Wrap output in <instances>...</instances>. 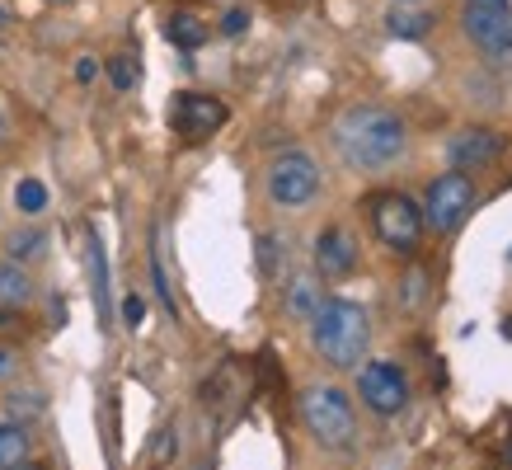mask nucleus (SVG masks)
<instances>
[{
  "label": "nucleus",
  "mask_w": 512,
  "mask_h": 470,
  "mask_svg": "<svg viewBox=\"0 0 512 470\" xmlns=\"http://www.w3.org/2000/svg\"><path fill=\"white\" fill-rule=\"evenodd\" d=\"M329 141L348 170H390L409 151V127L381 104H348L329 127Z\"/></svg>",
  "instance_id": "nucleus-1"
},
{
  "label": "nucleus",
  "mask_w": 512,
  "mask_h": 470,
  "mask_svg": "<svg viewBox=\"0 0 512 470\" xmlns=\"http://www.w3.org/2000/svg\"><path fill=\"white\" fill-rule=\"evenodd\" d=\"M311 344L329 367L353 372L357 362H367V348H372V320H367V311H362L357 301L325 297L311 315Z\"/></svg>",
  "instance_id": "nucleus-2"
},
{
  "label": "nucleus",
  "mask_w": 512,
  "mask_h": 470,
  "mask_svg": "<svg viewBox=\"0 0 512 470\" xmlns=\"http://www.w3.org/2000/svg\"><path fill=\"white\" fill-rule=\"evenodd\" d=\"M301 419L325 452H353L357 447V409L339 386H306L301 391Z\"/></svg>",
  "instance_id": "nucleus-3"
},
{
  "label": "nucleus",
  "mask_w": 512,
  "mask_h": 470,
  "mask_svg": "<svg viewBox=\"0 0 512 470\" xmlns=\"http://www.w3.org/2000/svg\"><path fill=\"white\" fill-rule=\"evenodd\" d=\"M461 29L489 62L512 57V5L508 0H466L461 5Z\"/></svg>",
  "instance_id": "nucleus-4"
},
{
  "label": "nucleus",
  "mask_w": 512,
  "mask_h": 470,
  "mask_svg": "<svg viewBox=\"0 0 512 470\" xmlns=\"http://www.w3.org/2000/svg\"><path fill=\"white\" fill-rule=\"evenodd\" d=\"M470 207H475V179L461 170H447L423 193V226H433V231H442V235L461 231L470 217Z\"/></svg>",
  "instance_id": "nucleus-5"
},
{
  "label": "nucleus",
  "mask_w": 512,
  "mask_h": 470,
  "mask_svg": "<svg viewBox=\"0 0 512 470\" xmlns=\"http://www.w3.org/2000/svg\"><path fill=\"white\" fill-rule=\"evenodd\" d=\"M372 231L381 235V245L395 254L419 250L423 240V207L409 193H381L372 203Z\"/></svg>",
  "instance_id": "nucleus-6"
},
{
  "label": "nucleus",
  "mask_w": 512,
  "mask_h": 470,
  "mask_svg": "<svg viewBox=\"0 0 512 470\" xmlns=\"http://www.w3.org/2000/svg\"><path fill=\"white\" fill-rule=\"evenodd\" d=\"M268 198L278 207H306L320 198V165L306 151H282L268 165Z\"/></svg>",
  "instance_id": "nucleus-7"
},
{
  "label": "nucleus",
  "mask_w": 512,
  "mask_h": 470,
  "mask_svg": "<svg viewBox=\"0 0 512 470\" xmlns=\"http://www.w3.org/2000/svg\"><path fill=\"white\" fill-rule=\"evenodd\" d=\"M357 395H362V405L372 409V414L390 419V414H400L409 405V376H404V367L381 362V358L357 362Z\"/></svg>",
  "instance_id": "nucleus-8"
},
{
  "label": "nucleus",
  "mask_w": 512,
  "mask_h": 470,
  "mask_svg": "<svg viewBox=\"0 0 512 470\" xmlns=\"http://www.w3.org/2000/svg\"><path fill=\"white\" fill-rule=\"evenodd\" d=\"M221 123H226V104H221V99H212V94H188V90L174 94L170 127L179 137L202 141V137H212V132H221Z\"/></svg>",
  "instance_id": "nucleus-9"
},
{
  "label": "nucleus",
  "mask_w": 512,
  "mask_h": 470,
  "mask_svg": "<svg viewBox=\"0 0 512 470\" xmlns=\"http://www.w3.org/2000/svg\"><path fill=\"white\" fill-rule=\"evenodd\" d=\"M357 235L348 231V226H325V231L315 235V273L329 282H343L353 278L357 268Z\"/></svg>",
  "instance_id": "nucleus-10"
},
{
  "label": "nucleus",
  "mask_w": 512,
  "mask_h": 470,
  "mask_svg": "<svg viewBox=\"0 0 512 470\" xmlns=\"http://www.w3.org/2000/svg\"><path fill=\"white\" fill-rule=\"evenodd\" d=\"M498 156H503V137L489 132V127H461V132L447 141L451 170H461V174L484 170V165H494Z\"/></svg>",
  "instance_id": "nucleus-11"
},
{
  "label": "nucleus",
  "mask_w": 512,
  "mask_h": 470,
  "mask_svg": "<svg viewBox=\"0 0 512 470\" xmlns=\"http://www.w3.org/2000/svg\"><path fill=\"white\" fill-rule=\"evenodd\" d=\"M33 278H29V268L15 264V259H0V311H24L33 301Z\"/></svg>",
  "instance_id": "nucleus-12"
},
{
  "label": "nucleus",
  "mask_w": 512,
  "mask_h": 470,
  "mask_svg": "<svg viewBox=\"0 0 512 470\" xmlns=\"http://www.w3.org/2000/svg\"><path fill=\"white\" fill-rule=\"evenodd\" d=\"M33 452V438H29V428L24 423H0V470H10V466H24Z\"/></svg>",
  "instance_id": "nucleus-13"
},
{
  "label": "nucleus",
  "mask_w": 512,
  "mask_h": 470,
  "mask_svg": "<svg viewBox=\"0 0 512 470\" xmlns=\"http://www.w3.org/2000/svg\"><path fill=\"white\" fill-rule=\"evenodd\" d=\"M5 254H10L15 264H33V259H43L47 254V231H38V226H19V231L5 235Z\"/></svg>",
  "instance_id": "nucleus-14"
},
{
  "label": "nucleus",
  "mask_w": 512,
  "mask_h": 470,
  "mask_svg": "<svg viewBox=\"0 0 512 470\" xmlns=\"http://www.w3.org/2000/svg\"><path fill=\"white\" fill-rule=\"evenodd\" d=\"M320 301H325V292H320V282H315V278H306V273H301V278L287 282V315H296V320H311Z\"/></svg>",
  "instance_id": "nucleus-15"
},
{
  "label": "nucleus",
  "mask_w": 512,
  "mask_h": 470,
  "mask_svg": "<svg viewBox=\"0 0 512 470\" xmlns=\"http://www.w3.org/2000/svg\"><path fill=\"white\" fill-rule=\"evenodd\" d=\"M43 409H47V395L38 391V386H19V391L5 395V419L10 423H29V419H38Z\"/></svg>",
  "instance_id": "nucleus-16"
},
{
  "label": "nucleus",
  "mask_w": 512,
  "mask_h": 470,
  "mask_svg": "<svg viewBox=\"0 0 512 470\" xmlns=\"http://www.w3.org/2000/svg\"><path fill=\"white\" fill-rule=\"evenodd\" d=\"M165 38H170L174 47H202L207 43V24H202L198 15L179 10V15H170V24H165Z\"/></svg>",
  "instance_id": "nucleus-17"
},
{
  "label": "nucleus",
  "mask_w": 512,
  "mask_h": 470,
  "mask_svg": "<svg viewBox=\"0 0 512 470\" xmlns=\"http://www.w3.org/2000/svg\"><path fill=\"white\" fill-rule=\"evenodd\" d=\"M90 278H94V301H99V315L109 320V264H104V245L99 235L90 231Z\"/></svg>",
  "instance_id": "nucleus-18"
},
{
  "label": "nucleus",
  "mask_w": 512,
  "mask_h": 470,
  "mask_svg": "<svg viewBox=\"0 0 512 470\" xmlns=\"http://www.w3.org/2000/svg\"><path fill=\"white\" fill-rule=\"evenodd\" d=\"M386 29L395 33V38H423V33L433 29V24H428V15H414V10L395 5V10L386 15Z\"/></svg>",
  "instance_id": "nucleus-19"
},
{
  "label": "nucleus",
  "mask_w": 512,
  "mask_h": 470,
  "mask_svg": "<svg viewBox=\"0 0 512 470\" xmlns=\"http://www.w3.org/2000/svg\"><path fill=\"white\" fill-rule=\"evenodd\" d=\"M15 207L24 212V217H38L47 207V188L38 184V179H19V188H15Z\"/></svg>",
  "instance_id": "nucleus-20"
},
{
  "label": "nucleus",
  "mask_w": 512,
  "mask_h": 470,
  "mask_svg": "<svg viewBox=\"0 0 512 470\" xmlns=\"http://www.w3.org/2000/svg\"><path fill=\"white\" fill-rule=\"evenodd\" d=\"M137 57H132V52H123V57H113L109 62V80H113V90H132V85H137Z\"/></svg>",
  "instance_id": "nucleus-21"
},
{
  "label": "nucleus",
  "mask_w": 512,
  "mask_h": 470,
  "mask_svg": "<svg viewBox=\"0 0 512 470\" xmlns=\"http://www.w3.org/2000/svg\"><path fill=\"white\" fill-rule=\"evenodd\" d=\"M245 29H249V15H245V10H226V19H221V33H226V38H240Z\"/></svg>",
  "instance_id": "nucleus-22"
},
{
  "label": "nucleus",
  "mask_w": 512,
  "mask_h": 470,
  "mask_svg": "<svg viewBox=\"0 0 512 470\" xmlns=\"http://www.w3.org/2000/svg\"><path fill=\"white\" fill-rule=\"evenodd\" d=\"M15 372H19V353L10 344H0V386H5Z\"/></svg>",
  "instance_id": "nucleus-23"
},
{
  "label": "nucleus",
  "mask_w": 512,
  "mask_h": 470,
  "mask_svg": "<svg viewBox=\"0 0 512 470\" xmlns=\"http://www.w3.org/2000/svg\"><path fill=\"white\" fill-rule=\"evenodd\" d=\"M94 76H99V62H94V57H80V62H76V80H80V85H90Z\"/></svg>",
  "instance_id": "nucleus-24"
},
{
  "label": "nucleus",
  "mask_w": 512,
  "mask_h": 470,
  "mask_svg": "<svg viewBox=\"0 0 512 470\" xmlns=\"http://www.w3.org/2000/svg\"><path fill=\"white\" fill-rule=\"evenodd\" d=\"M141 315H146L141 297H127V301H123V320H127V325H141Z\"/></svg>",
  "instance_id": "nucleus-25"
},
{
  "label": "nucleus",
  "mask_w": 512,
  "mask_h": 470,
  "mask_svg": "<svg viewBox=\"0 0 512 470\" xmlns=\"http://www.w3.org/2000/svg\"><path fill=\"white\" fill-rule=\"evenodd\" d=\"M10 141V118H5V109H0V146Z\"/></svg>",
  "instance_id": "nucleus-26"
},
{
  "label": "nucleus",
  "mask_w": 512,
  "mask_h": 470,
  "mask_svg": "<svg viewBox=\"0 0 512 470\" xmlns=\"http://www.w3.org/2000/svg\"><path fill=\"white\" fill-rule=\"evenodd\" d=\"M10 470H43V466H29V461H24V466H10Z\"/></svg>",
  "instance_id": "nucleus-27"
},
{
  "label": "nucleus",
  "mask_w": 512,
  "mask_h": 470,
  "mask_svg": "<svg viewBox=\"0 0 512 470\" xmlns=\"http://www.w3.org/2000/svg\"><path fill=\"white\" fill-rule=\"evenodd\" d=\"M395 5H423V0H395Z\"/></svg>",
  "instance_id": "nucleus-28"
},
{
  "label": "nucleus",
  "mask_w": 512,
  "mask_h": 470,
  "mask_svg": "<svg viewBox=\"0 0 512 470\" xmlns=\"http://www.w3.org/2000/svg\"><path fill=\"white\" fill-rule=\"evenodd\" d=\"M0 19H5V10H0Z\"/></svg>",
  "instance_id": "nucleus-29"
}]
</instances>
